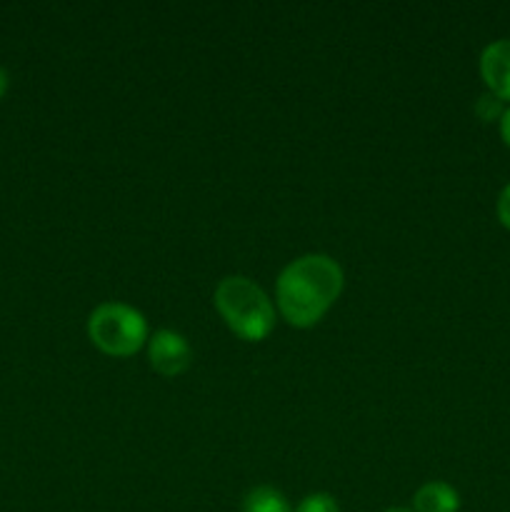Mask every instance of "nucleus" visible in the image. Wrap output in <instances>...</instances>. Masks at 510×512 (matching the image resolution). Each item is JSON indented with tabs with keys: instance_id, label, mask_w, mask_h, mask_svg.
<instances>
[{
	"instance_id": "20e7f679",
	"label": "nucleus",
	"mask_w": 510,
	"mask_h": 512,
	"mask_svg": "<svg viewBox=\"0 0 510 512\" xmlns=\"http://www.w3.org/2000/svg\"><path fill=\"white\" fill-rule=\"evenodd\" d=\"M148 360L155 373L175 378L190 368L193 350H190L188 340L175 330H158L148 338Z\"/></svg>"
},
{
	"instance_id": "6e6552de",
	"label": "nucleus",
	"mask_w": 510,
	"mask_h": 512,
	"mask_svg": "<svg viewBox=\"0 0 510 512\" xmlns=\"http://www.w3.org/2000/svg\"><path fill=\"white\" fill-rule=\"evenodd\" d=\"M503 113H505L503 100L495 98L493 93H485V95H480L478 100H475V115H478L483 123H493V120H498V123H500Z\"/></svg>"
},
{
	"instance_id": "f257e3e1",
	"label": "nucleus",
	"mask_w": 510,
	"mask_h": 512,
	"mask_svg": "<svg viewBox=\"0 0 510 512\" xmlns=\"http://www.w3.org/2000/svg\"><path fill=\"white\" fill-rule=\"evenodd\" d=\"M343 290V270L330 255H303L285 265L275 285L280 315L293 328L318 323Z\"/></svg>"
},
{
	"instance_id": "423d86ee",
	"label": "nucleus",
	"mask_w": 510,
	"mask_h": 512,
	"mask_svg": "<svg viewBox=\"0 0 510 512\" xmlns=\"http://www.w3.org/2000/svg\"><path fill=\"white\" fill-rule=\"evenodd\" d=\"M413 512H458L460 495L448 483H425L415 493Z\"/></svg>"
},
{
	"instance_id": "9d476101",
	"label": "nucleus",
	"mask_w": 510,
	"mask_h": 512,
	"mask_svg": "<svg viewBox=\"0 0 510 512\" xmlns=\"http://www.w3.org/2000/svg\"><path fill=\"white\" fill-rule=\"evenodd\" d=\"M498 218L510 230V183L498 195Z\"/></svg>"
},
{
	"instance_id": "39448f33",
	"label": "nucleus",
	"mask_w": 510,
	"mask_h": 512,
	"mask_svg": "<svg viewBox=\"0 0 510 512\" xmlns=\"http://www.w3.org/2000/svg\"><path fill=\"white\" fill-rule=\"evenodd\" d=\"M480 75H483L488 93L495 98L510 100V40H493L485 45L480 55Z\"/></svg>"
},
{
	"instance_id": "f03ea898",
	"label": "nucleus",
	"mask_w": 510,
	"mask_h": 512,
	"mask_svg": "<svg viewBox=\"0 0 510 512\" xmlns=\"http://www.w3.org/2000/svg\"><path fill=\"white\" fill-rule=\"evenodd\" d=\"M215 308L228 328L243 340L258 343L273 333L275 308L268 295L250 278L228 275L215 288Z\"/></svg>"
},
{
	"instance_id": "0eeeda50",
	"label": "nucleus",
	"mask_w": 510,
	"mask_h": 512,
	"mask_svg": "<svg viewBox=\"0 0 510 512\" xmlns=\"http://www.w3.org/2000/svg\"><path fill=\"white\" fill-rule=\"evenodd\" d=\"M243 512H293V508H290V503L280 490L260 485V488H253L245 495Z\"/></svg>"
},
{
	"instance_id": "7ed1b4c3",
	"label": "nucleus",
	"mask_w": 510,
	"mask_h": 512,
	"mask_svg": "<svg viewBox=\"0 0 510 512\" xmlns=\"http://www.w3.org/2000/svg\"><path fill=\"white\" fill-rule=\"evenodd\" d=\"M88 335L103 353L128 358L148 343V320L133 305L103 303L90 313Z\"/></svg>"
},
{
	"instance_id": "1a4fd4ad",
	"label": "nucleus",
	"mask_w": 510,
	"mask_h": 512,
	"mask_svg": "<svg viewBox=\"0 0 510 512\" xmlns=\"http://www.w3.org/2000/svg\"><path fill=\"white\" fill-rule=\"evenodd\" d=\"M295 512H340L338 503L333 495L328 493H313L295 508Z\"/></svg>"
},
{
	"instance_id": "9b49d317",
	"label": "nucleus",
	"mask_w": 510,
	"mask_h": 512,
	"mask_svg": "<svg viewBox=\"0 0 510 512\" xmlns=\"http://www.w3.org/2000/svg\"><path fill=\"white\" fill-rule=\"evenodd\" d=\"M500 135H503L505 145H508V148H510V108L505 110L503 118H500Z\"/></svg>"
},
{
	"instance_id": "ddd939ff",
	"label": "nucleus",
	"mask_w": 510,
	"mask_h": 512,
	"mask_svg": "<svg viewBox=\"0 0 510 512\" xmlns=\"http://www.w3.org/2000/svg\"><path fill=\"white\" fill-rule=\"evenodd\" d=\"M385 512H413V510H408V508H390V510H385Z\"/></svg>"
},
{
	"instance_id": "f8f14e48",
	"label": "nucleus",
	"mask_w": 510,
	"mask_h": 512,
	"mask_svg": "<svg viewBox=\"0 0 510 512\" xmlns=\"http://www.w3.org/2000/svg\"><path fill=\"white\" fill-rule=\"evenodd\" d=\"M5 90H8V73H5V68L0 65V98H3Z\"/></svg>"
}]
</instances>
